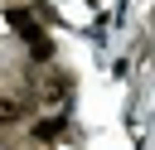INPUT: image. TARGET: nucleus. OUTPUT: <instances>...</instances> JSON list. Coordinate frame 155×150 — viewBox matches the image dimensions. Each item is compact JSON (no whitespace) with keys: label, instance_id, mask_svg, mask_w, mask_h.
<instances>
[{"label":"nucleus","instance_id":"f257e3e1","mask_svg":"<svg viewBox=\"0 0 155 150\" xmlns=\"http://www.w3.org/2000/svg\"><path fill=\"white\" fill-rule=\"evenodd\" d=\"M19 116H24V102L10 97V92H0V126H15Z\"/></svg>","mask_w":155,"mask_h":150},{"label":"nucleus","instance_id":"7ed1b4c3","mask_svg":"<svg viewBox=\"0 0 155 150\" xmlns=\"http://www.w3.org/2000/svg\"><path fill=\"white\" fill-rule=\"evenodd\" d=\"M63 92H68V82H63V77H53V82L44 87V102H63Z\"/></svg>","mask_w":155,"mask_h":150},{"label":"nucleus","instance_id":"f03ea898","mask_svg":"<svg viewBox=\"0 0 155 150\" xmlns=\"http://www.w3.org/2000/svg\"><path fill=\"white\" fill-rule=\"evenodd\" d=\"M58 131H63V121H58V116H48V121H39V126H34V140H53Z\"/></svg>","mask_w":155,"mask_h":150}]
</instances>
